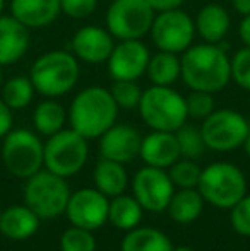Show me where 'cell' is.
<instances>
[{"label": "cell", "mask_w": 250, "mask_h": 251, "mask_svg": "<svg viewBox=\"0 0 250 251\" xmlns=\"http://www.w3.org/2000/svg\"><path fill=\"white\" fill-rule=\"evenodd\" d=\"M182 77L190 91L216 94L231 82L230 55L214 43L192 45L180 55Z\"/></svg>", "instance_id": "cell-1"}, {"label": "cell", "mask_w": 250, "mask_h": 251, "mask_svg": "<svg viewBox=\"0 0 250 251\" xmlns=\"http://www.w3.org/2000/svg\"><path fill=\"white\" fill-rule=\"evenodd\" d=\"M118 106L110 89L101 86H89L74 96L69 108L70 128L84 139H100L110 126L117 123Z\"/></svg>", "instance_id": "cell-2"}, {"label": "cell", "mask_w": 250, "mask_h": 251, "mask_svg": "<svg viewBox=\"0 0 250 251\" xmlns=\"http://www.w3.org/2000/svg\"><path fill=\"white\" fill-rule=\"evenodd\" d=\"M81 77V62L72 51L52 50L40 55L29 69V79L43 98H60L76 87Z\"/></svg>", "instance_id": "cell-3"}, {"label": "cell", "mask_w": 250, "mask_h": 251, "mask_svg": "<svg viewBox=\"0 0 250 251\" xmlns=\"http://www.w3.org/2000/svg\"><path fill=\"white\" fill-rule=\"evenodd\" d=\"M139 115L151 130L177 132L189 120L187 102L173 86H151L142 91Z\"/></svg>", "instance_id": "cell-4"}, {"label": "cell", "mask_w": 250, "mask_h": 251, "mask_svg": "<svg viewBox=\"0 0 250 251\" xmlns=\"http://www.w3.org/2000/svg\"><path fill=\"white\" fill-rule=\"evenodd\" d=\"M197 190L207 203L218 208H231L247 195V178L231 162H213L200 171Z\"/></svg>", "instance_id": "cell-5"}, {"label": "cell", "mask_w": 250, "mask_h": 251, "mask_svg": "<svg viewBox=\"0 0 250 251\" xmlns=\"http://www.w3.org/2000/svg\"><path fill=\"white\" fill-rule=\"evenodd\" d=\"M70 188L65 178L41 169L28 178L24 186V203L40 219H55L65 214L70 199Z\"/></svg>", "instance_id": "cell-6"}, {"label": "cell", "mask_w": 250, "mask_h": 251, "mask_svg": "<svg viewBox=\"0 0 250 251\" xmlns=\"http://www.w3.org/2000/svg\"><path fill=\"white\" fill-rule=\"evenodd\" d=\"M89 157L87 139L72 128H63L48 137L43 151V166L62 178L74 176L84 168Z\"/></svg>", "instance_id": "cell-7"}, {"label": "cell", "mask_w": 250, "mask_h": 251, "mask_svg": "<svg viewBox=\"0 0 250 251\" xmlns=\"http://www.w3.org/2000/svg\"><path fill=\"white\" fill-rule=\"evenodd\" d=\"M43 151L45 144L34 132L12 128L3 137L2 161L16 178L28 179L43 169Z\"/></svg>", "instance_id": "cell-8"}, {"label": "cell", "mask_w": 250, "mask_h": 251, "mask_svg": "<svg viewBox=\"0 0 250 251\" xmlns=\"http://www.w3.org/2000/svg\"><path fill=\"white\" fill-rule=\"evenodd\" d=\"M154 16L146 0H113L105 14V27L117 41L142 40L149 34Z\"/></svg>", "instance_id": "cell-9"}, {"label": "cell", "mask_w": 250, "mask_h": 251, "mask_svg": "<svg viewBox=\"0 0 250 251\" xmlns=\"http://www.w3.org/2000/svg\"><path fill=\"white\" fill-rule=\"evenodd\" d=\"M206 147L216 152H230L244 146L250 125L242 113L230 108L214 109L200 125Z\"/></svg>", "instance_id": "cell-10"}, {"label": "cell", "mask_w": 250, "mask_h": 251, "mask_svg": "<svg viewBox=\"0 0 250 251\" xmlns=\"http://www.w3.org/2000/svg\"><path fill=\"white\" fill-rule=\"evenodd\" d=\"M149 34L158 50L182 55L194 45L197 33L192 16L182 9H173L154 16Z\"/></svg>", "instance_id": "cell-11"}, {"label": "cell", "mask_w": 250, "mask_h": 251, "mask_svg": "<svg viewBox=\"0 0 250 251\" xmlns=\"http://www.w3.org/2000/svg\"><path fill=\"white\" fill-rule=\"evenodd\" d=\"M132 193L147 212H163L175 193V185L167 169L144 166L132 178Z\"/></svg>", "instance_id": "cell-12"}, {"label": "cell", "mask_w": 250, "mask_h": 251, "mask_svg": "<svg viewBox=\"0 0 250 251\" xmlns=\"http://www.w3.org/2000/svg\"><path fill=\"white\" fill-rule=\"evenodd\" d=\"M110 200L96 188H83L72 193L65 208L69 222L77 227L96 231L108 222Z\"/></svg>", "instance_id": "cell-13"}, {"label": "cell", "mask_w": 250, "mask_h": 251, "mask_svg": "<svg viewBox=\"0 0 250 251\" xmlns=\"http://www.w3.org/2000/svg\"><path fill=\"white\" fill-rule=\"evenodd\" d=\"M151 51L140 40H122L115 43L107 70L111 80H139L146 75Z\"/></svg>", "instance_id": "cell-14"}, {"label": "cell", "mask_w": 250, "mask_h": 251, "mask_svg": "<svg viewBox=\"0 0 250 251\" xmlns=\"http://www.w3.org/2000/svg\"><path fill=\"white\" fill-rule=\"evenodd\" d=\"M115 47V38L107 27L87 24L74 33L70 40V51L79 62L98 65L107 63Z\"/></svg>", "instance_id": "cell-15"}, {"label": "cell", "mask_w": 250, "mask_h": 251, "mask_svg": "<svg viewBox=\"0 0 250 251\" xmlns=\"http://www.w3.org/2000/svg\"><path fill=\"white\" fill-rule=\"evenodd\" d=\"M142 137L139 130L127 123H115L100 137L101 157L117 161L122 164L132 162L139 155Z\"/></svg>", "instance_id": "cell-16"}, {"label": "cell", "mask_w": 250, "mask_h": 251, "mask_svg": "<svg viewBox=\"0 0 250 251\" xmlns=\"http://www.w3.org/2000/svg\"><path fill=\"white\" fill-rule=\"evenodd\" d=\"M29 31L10 14L0 16V65H14L26 56L31 47Z\"/></svg>", "instance_id": "cell-17"}, {"label": "cell", "mask_w": 250, "mask_h": 251, "mask_svg": "<svg viewBox=\"0 0 250 251\" xmlns=\"http://www.w3.org/2000/svg\"><path fill=\"white\" fill-rule=\"evenodd\" d=\"M139 155L146 166L161 169L170 168L182 157L175 132L153 130L151 133H147L146 137H142Z\"/></svg>", "instance_id": "cell-18"}, {"label": "cell", "mask_w": 250, "mask_h": 251, "mask_svg": "<svg viewBox=\"0 0 250 251\" xmlns=\"http://www.w3.org/2000/svg\"><path fill=\"white\" fill-rule=\"evenodd\" d=\"M9 10L28 29L50 26L62 14L60 0H10Z\"/></svg>", "instance_id": "cell-19"}, {"label": "cell", "mask_w": 250, "mask_h": 251, "mask_svg": "<svg viewBox=\"0 0 250 251\" xmlns=\"http://www.w3.org/2000/svg\"><path fill=\"white\" fill-rule=\"evenodd\" d=\"M194 26L204 43L220 45L231 29V16L220 3H206L197 10Z\"/></svg>", "instance_id": "cell-20"}, {"label": "cell", "mask_w": 250, "mask_h": 251, "mask_svg": "<svg viewBox=\"0 0 250 251\" xmlns=\"http://www.w3.org/2000/svg\"><path fill=\"white\" fill-rule=\"evenodd\" d=\"M40 221L41 219L26 203L12 205V207L2 210L0 232L14 241H24L36 234V231L40 229Z\"/></svg>", "instance_id": "cell-21"}, {"label": "cell", "mask_w": 250, "mask_h": 251, "mask_svg": "<svg viewBox=\"0 0 250 251\" xmlns=\"http://www.w3.org/2000/svg\"><path fill=\"white\" fill-rule=\"evenodd\" d=\"M93 181L94 188L100 190L108 199H113V197L125 193L129 176H127V171L122 162L101 157V161L94 166Z\"/></svg>", "instance_id": "cell-22"}, {"label": "cell", "mask_w": 250, "mask_h": 251, "mask_svg": "<svg viewBox=\"0 0 250 251\" xmlns=\"http://www.w3.org/2000/svg\"><path fill=\"white\" fill-rule=\"evenodd\" d=\"M146 75L153 86H173L182 77L180 55L158 50L151 55Z\"/></svg>", "instance_id": "cell-23"}, {"label": "cell", "mask_w": 250, "mask_h": 251, "mask_svg": "<svg viewBox=\"0 0 250 251\" xmlns=\"http://www.w3.org/2000/svg\"><path fill=\"white\" fill-rule=\"evenodd\" d=\"M204 197L195 188H180L173 193L168 203V214L178 224H190L197 221L204 210Z\"/></svg>", "instance_id": "cell-24"}, {"label": "cell", "mask_w": 250, "mask_h": 251, "mask_svg": "<svg viewBox=\"0 0 250 251\" xmlns=\"http://www.w3.org/2000/svg\"><path fill=\"white\" fill-rule=\"evenodd\" d=\"M69 120L65 108L55 98H45L33 111V125L40 135L52 137L63 130V125Z\"/></svg>", "instance_id": "cell-25"}, {"label": "cell", "mask_w": 250, "mask_h": 251, "mask_svg": "<svg viewBox=\"0 0 250 251\" xmlns=\"http://www.w3.org/2000/svg\"><path fill=\"white\" fill-rule=\"evenodd\" d=\"M171 241L154 227H134L122 239L120 251H171Z\"/></svg>", "instance_id": "cell-26"}, {"label": "cell", "mask_w": 250, "mask_h": 251, "mask_svg": "<svg viewBox=\"0 0 250 251\" xmlns=\"http://www.w3.org/2000/svg\"><path fill=\"white\" fill-rule=\"evenodd\" d=\"M142 212L144 208L136 200V197L122 195L113 197L110 200V208H108V222L115 226L120 231H130V229L137 227L142 221Z\"/></svg>", "instance_id": "cell-27"}, {"label": "cell", "mask_w": 250, "mask_h": 251, "mask_svg": "<svg viewBox=\"0 0 250 251\" xmlns=\"http://www.w3.org/2000/svg\"><path fill=\"white\" fill-rule=\"evenodd\" d=\"M2 101L9 106L12 111L24 109L33 102L36 89L31 82L29 75H14L2 84Z\"/></svg>", "instance_id": "cell-28"}, {"label": "cell", "mask_w": 250, "mask_h": 251, "mask_svg": "<svg viewBox=\"0 0 250 251\" xmlns=\"http://www.w3.org/2000/svg\"><path fill=\"white\" fill-rule=\"evenodd\" d=\"M175 137H177L178 147H180V155L185 159H192L194 161V159L202 157L204 151L207 149L202 132H200V126L197 128V126L185 123L175 132Z\"/></svg>", "instance_id": "cell-29"}, {"label": "cell", "mask_w": 250, "mask_h": 251, "mask_svg": "<svg viewBox=\"0 0 250 251\" xmlns=\"http://www.w3.org/2000/svg\"><path fill=\"white\" fill-rule=\"evenodd\" d=\"M200 171L202 169L192 161V159H178L177 162L170 166V175L171 181L178 188H195L199 185Z\"/></svg>", "instance_id": "cell-30"}, {"label": "cell", "mask_w": 250, "mask_h": 251, "mask_svg": "<svg viewBox=\"0 0 250 251\" xmlns=\"http://www.w3.org/2000/svg\"><path fill=\"white\" fill-rule=\"evenodd\" d=\"M60 250L62 251H96V239L93 231L87 229L72 227L65 229L60 236Z\"/></svg>", "instance_id": "cell-31"}, {"label": "cell", "mask_w": 250, "mask_h": 251, "mask_svg": "<svg viewBox=\"0 0 250 251\" xmlns=\"http://www.w3.org/2000/svg\"><path fill=\"white\" fill-rule=\"evenodd\" d=\"M110 93L120 109H134L139 106L142 98V89L137 80H113Z\"/></svg>", "instance_id": "cell-32"}, {"label": "cell", "mask_w": 250, "mask_h": 251, "mask_svg": "<svg viewBox=\"0 0 250 251\" xmlns=\"http://www.w3.org/2000/svg\"><path fill=\"white\" fill-rule=\"evenodd\" d=\"M231 67V80L237 84L240 89L250 93V48L242 47L230 56Z\"/></svg>", "instance_id": "cell-33"}, {"label": "cell", "mask_w": 250, "mask_h": 251, "mask_svg": "<svg viewBox=\"0 0 250 251\" xmlns=\"http://www.w3.org/2000/svg\"><path fill=\"white\" fill-rule=\"evenodd\" d=\"M185 102H187L189 118L200 120V122L216 109L214 94L206 93V91H190L189 96H185Z\"/></svg>", "instance_id": "cell-34"}, {"label": "cell", "mask_w": 250, "mask_h": 251, "mask_svg": "<svg viewBox=\"0 0 250 251\" xmlns=\"http://www.w3.org/2000/svg\"><path fill=\"white\" fill-rule=\"evenodd\" d=\"M230 222L235 232L240 236H249L250 238V195H245L238 203H235L230 208Z\"/></svg>", "instance_id": "cell-35"}, {"label": "cell", "mask_w": 250, "mask_h": 251, "mask_svg": "<svg viewBox=\"0 0 250 251\" xmlns=\"http://www.w3.org/2000/svg\"><path fill=\"white\" fill-rule=\"evenodd\" d=\"M98 2L100 0H60V10L70 19L83 21L96 12Z\"/></svg>", "instance_id": "cell-36"}, {"label": "cell", "mask_w": 250, "mask_h": 251, "mask_svg": "<svg viewBox=\"0 0 250 251\" xmlns=\"http://www.w3.org/2000/svg\"><path fill=\"white\" fill-rule=\"evenodd\" d=\"M12 109L2 101L0 98V139L7 135V133L12 130V125H14V115H12Z\"/></svg>", "instance_id": "cell-37"}, {"label": "cell", "mask_w": 250, "mask_h": 251, "mask_svg": "<svg viewBox=\"0 0 250 251\" xmlns=\"http://www.w3.org/2000/svg\"><path fill=\"white\" fill-rule=\"evenodd\" d=\"M146 2L149 3L151 9L158 14V12H165V10L180 9L185 0H146Z\"/></svg>", "instance_id": "cell-38"}, {"label": "cell", "mask_w": 250, "mask_h": 251, "mask_svg": "<svg viewBox=\"0 0 250 251\" xmlns=\"http://www.w3.org/2000/svg\"><path fill=\"white\" fill-rule=\"evenodd\" d=\"M238 38L244 43V47L250 48V16H244L238 24Z\"/></svg>", "instance_id": "cell-39"}, {"label": "cell", "mask_w": 250, "mask_h": 251, "mask_svg": "<svg viewBox=\"0 0 250 251\" xmlns=\"http://www.w3.org/2000/svg\"><path fill=\"white\" fill-rule=\"evenodd\" d=\"M231 7L235 9V12L244 16H250V0H231Z\"/></svg>", "instance_id": "cell-40"}, {"label": "cell", "mask_w": 250, "mask_h": 251, "mask_svg": "<svg viewBox=\"0 0 250 251\" xmlns=\"http://www.w3.org/2000/svg\"><path fill=\"white\" fill-rule=\"evenodd\" d=\"M242 147H244L245 154H247L249 157H250V133H249V137H247V139H245V142H244V146H242Z\"/></svg>", "instance_id": "cell-41"}, {"label": "cell", "mask_w": 250, "mask_h": 251, "mask_svg": "<svg viewBox=\"0 0 250 251\" xmlns=\"http://www.w3.org/2000/svg\"><path fill=\"white\" fill-rule=\"evenodd\" d=\"M171 251H195V250L189 248V246H178V248H173Z\"/></svg>", "instance_id": "cell-42"}, {"label": "cell", "mask_w": 250, "mask_h": 251, "mask_svg": "<svg viewBox=\"0 0 250 251\" xmlns=\"http://www.w3.org/2000/svg\"><path fill=\"white\" fill-rule=\"evenodd\" d=\"M3 9H5V0H0V16L3 14Z\"/></svg>", "instance_id": "cell-43"}, {"label": "cell", "mask_w": 250, "mask_h": 251, "mask_svg": "<svg viewBox=\"0 0 250 251\" xmlns=\"http://www.w3.org/2000/svg\"><path fill=\"white\" fill-rule=\"evenodd\" d=\"M2 84H3V72H2V65H0V89H2Z\"/></svg>", "instance_id": "cell-44"}, {"label": "cell", "mask_w": 250, "mask_h": 251, "mask_svg": "<svg viewBox=\"0 0 250 251\" xmlns=\"http://www.w3.org/2000/svg\"><path fill=\"white\" fill-rule=\"evenodd\" d=\"M0 215H2V208H0Z\"/></svg>", "instance_id": "cell-45"}]
</instances>
